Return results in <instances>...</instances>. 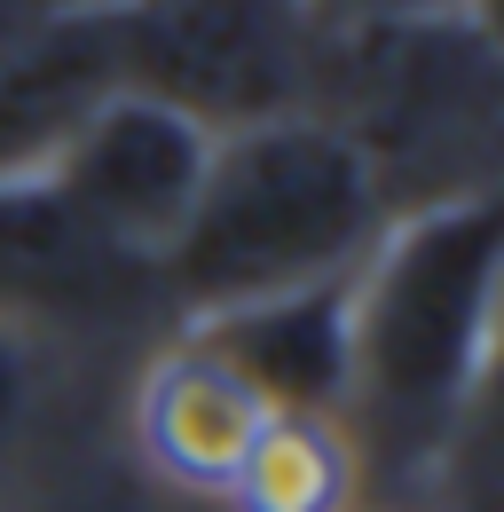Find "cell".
Returning a JSON list of instances; mask_svg holds the SVG:
<instances>
[{"mask_svg":"<svg viewBox=\"0 0 504 512\" xmlns=\"http://www.w3.org/2000/svg\"><path fill=\"white\" fill-rule=\"evenodd\" d=\"M48 8H87V16H103V8H126V0H48Z\"/></svg>","mask_w":504,"mask_h":512,"instance_id":"obj_14","label":"cell"},{"mask_svg":"<svg viewBox=\"0 0 504 512\" xmlns=\"http://www.w3.org/2000/svg\"><path fill=\"white\" fill-rule=\"evenodd\" d=\"M308 119L363 158L386 221L457 197H497L504 56L481 16L323 24Z\"/></svg>","mask_w":504,"mask_h":512,"instance_id":"obj_3","label":"cell"},{"mask_svg":"<svg viewBox=\"0 0 504 512\" xmlns=\"http://www.w3.org/2000/svg\"><path fill=\"white\" fill-rule=\"evenodd\" d=\"M260 426H268V410H260L189 331H174V339L150 355L142 386H134V442H142V457H150L174 489L229 497V481H237L245 449L260 442Z\"/></svg>","mask_w":504,"mask_h":512,"instance_id":"obj_9","label":"cell"},{"mask_svg":"<svg viewBox=\"0 0 504 512\" xmlns=\"http://www.w3.org/2000/svg\"><path fill=\"white\" fill-rule=\"evenodd\" d=\"M119 95V32L111 8H63L0 32V190L48 182L71 134Z\"/></svg>","mask_w":504,"mask_h":512,"instance_id":"obj_7","label":"cell"},{"mask_svg":"<svg viewBox=\"0 0 504 512\" xmlns=\"http://www.w3.org/2000/svg\"><path fill=\"white\" fill-rule=\"evenodd\" d=\"M205 166H213V134H197L166 103H142V95L119 87L87 127L71 134V150L56 158L48 182L111 245H126V253H142L158 268V253L182 237L189 205L205 190Z\"/></svg>","mask_w":504,"mask_h":512,"instance_id":"obj_6","label":"cell"},{"mask_svg":"<svg viewBox=\"0 0 504 512\" xmlns=\"http://www.w3.org/2000/svg\"><path fill=\"white\" fill-rule=\"evenodd\" d=\"M189 339L245 386L268 418H339L347 410V339H355V276L260 300L237 316L182 323Z\"/></svg>","mask_w":504,"mask_h":512,"instance_id":"obj_8","label":"cell"},{"mask_svg":"<svg viewBox=\"0 0 504 512\" xmlns=\"http://www.w3.org/2000/svg\"><path fill=\"white\" fill-rule=\"evenodd\" d=\"M237 512H355V449L339 434V418H268L260 442L245 449Z\"/></svg>","mask_w":504,"mask_h":512,"instance_id":"obj_10","label":"cell"},{"mask_svg":"<svg viewBox=\"0 0 504 512\" xmlns=\"http://www.w3.org/2000/svg\"><path fill=\"white\" fill-rule=\"evenodd\" d=\"M111 32L126 95L166 103L213 142L308 119L315 103L323 16L308 0H126Z\"/></svg>","mask_w":504,"mask_h":512,"instance_id":"obj_4","label":"cell"},{"mask_svg":"<svg viewBox=\"0 0 504 512\" xmlns=\"http://www.w3.org/2000/svg\"><path fill=\"white\" fill-rule=\"evenodd\" d=\"M497 276V197L402 213L355 268V339H347V410H339V434L355 449V512L426 497L457 473V449L481 426Z\"/></svg>","mask_w":504,"mask_h":512,"instance_id":"obj_1","label":"cell"},{"mask_svg":"<svg viewBox=\"0 0 504 512\" xmlns=\"http://www.w3.org/2000/svg\"><path fill=\"white\" fill-rule=\"evenodd\" d=\"M378 237H386V205L363 158L315 119H284L213 142L182 237L158 253V292L182 331L355 276Z\"/></svg>","mask_w":504,"mask_h":512,"instance_id":"obj_2","label":"cell"},{"mask_svg":"<svg viewBox=\"0 0 504 512\" xmlns=\"http://www.w3.org/2000/svg\"><path fill=\"white\" fill-rule=\"evenodd\" d=\"M323 24H434V16H481L473 0H308Z\"/></svg>","mask_w":504,"mask_h":512,"instance_id":"obj_11","label":"cell"},{"mask_svg":"<svg viewBox=\"0 0 504 512\" xmlns=\"http://www.w3.org/2000/svg\"><path fill=\"white\" fill-rule=\"evenodd\" d=\"M16 410H24V347L0 339V442L16 434Z\"/></svg>","mask_w":504,"mask_h":512,"instance_id":"obj_12","label":"cell"},{"mask_svg":"<svg viewBox=\"0 0 504 512\" xmlns=\"http://www.w3.org/2000/svg\"><path fill=\"white\" fill-rule=\"evenodd\" d=\"M158 323L174 316L142 253L111 245L56 182L0 190V339H119Z\"/></svg>","mask_w":504,"mask_h":512,"instance_id":"obj_5","label":"cell"},{"mask_svg":"<svg viewBox=\"0 0 504 512\" xmlns=\"http://www.w3.org/2000/svg\"><path fill=\"white\" fill-rule=\"evenodd\" d=\"M32 16H63V8H48V0H0V32H16Z\"/></svg>","mask_w":504,"mask_h":512,"instance_id":"obj_13","label":"cell"}]
</instances>
